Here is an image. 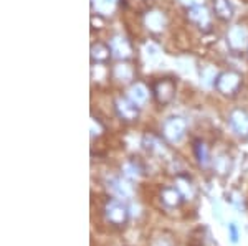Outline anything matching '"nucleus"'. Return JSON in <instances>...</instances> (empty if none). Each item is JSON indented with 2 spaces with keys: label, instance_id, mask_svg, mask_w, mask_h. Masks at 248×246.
<instances>
[{
  "label": "nucleus",
  "instance_id": "9b49d317",
  "mask_svg": "<svg viewBox=\"0 0 248 246\" xmlns=\"http://www.w3.org/2000/svg\"><path fill=\"white\" fill-rule=\"evenodd\" d=\"M167 25V18L164 15V12L161 10H151L144 15V27L153 33H159L166 29Z\"/></svg>",
  "mask_w": 248,
  "mask_h": 246
},
{
  "label": "nucleus",
  "instance_id": "393cba45",
  "mask_svg": "<svg viewBox=\"0 0 248 246\" xmlns=\"http://www.w3.org/2000/svg\"><path fill=\"white\" fill-rule=\"evenodd\" d=\"M229 232H230V240L233 241V243H237L238 240V232H237V227H235L233 223L229 225Z\"/></svg>",
  "mask_w": 248,
  "mask_h": 246
},
{
  "label": "nucleus",
  "instance_id": "423d86ee",
  "mask_svg": "<svg viewBox=\"0 0 248 246\" xmlns=\"http://www.w3.org/2000/svg\"><path fill=\"white\" fill-rule=\"evenodd\" d=\"M114 109L119 119H123L124 122H134L138 121L139 116V106L134 104L129 98H118L114 101Z\"/></svg>",
  "mask_w": 248,
  "mask_h": 246
},
{
  "label": "nucleus",
  "instance_id": "4468645a",
  "mask_svg": "<svg viewBox=\"0 0 248 246\" xmlns=\"http://www.w3.org/2000/svg\"><path fill=\"white\" fill-rule=\"evenodd\" d=\"M212 7H214L215 17L222 22H230L233 17V7L230 0H212Z\"/></svg>",
  "mask_w": 248,
  "mask_h": 246
},
{
  "label": "nucleus",
  "instance_id": "aec40b11",
  "mask_svg": "<svg viewBox=\"0 0 248 246\" xmlns=\"http://www.w3.org/2000/svg\"><path fill=\"white\" fill-rule=\"evenodd\" d=\"M151 246H175V241L170 233L159 232L157 235H154L153 240H151Z\"/></svg>",
  "mask_w": 248,
  "mask_h": 246
},
{
  "label": "nucleus",
  "instance_id": "4be33fe9",
  "mask_svg": "<svg viewBox=\"0 0 248 246\" xmlns=\"http://www.w3.org/2000/svg\"><path fill=\"white\" fill-rule=\"evenodd\" d=\"M90 124H91V137H93V139L94 137H99L106 130L105 124H103V122L99 121L98 117H91Z\"/></svg>",
  "mask_w": 248,
  "mask_h": 246
},
{
  "label": "nucleus",
  "instance_id": "2eb2a0df",
  "mask_svg": "<svg viewBox=\"0 0 248 246\" xmlns=\"http://www.w3.org/2000/svg\"><path fill=\"white\" fill-rule=\"evenodd\" d=\"M113 78L119 83H131L134 79V68L127 61H119L113 68Z\"/></svg>",
  "mask_w": 248,
  "mask_h": 246
},
{
  "label": "nucleus",
  "instance_id": "9d476101",
  "mask_svg": "<svg viewBox=\"0 0 248 246\" xmlns=\"http://www.w3.org/2000/svg\"><path fill=\"white\" fill-rule=\"evenodd\" d=\"M159 198H161L162 207H166L169 210L179 208L182 205V202L186 200L182 193L179 192L177 187H164L161 190V195H159Z\"/></svg>",
  "mask_w": 248,
  "mask_h": 246
},
{
  "label": "nucleus",
  "instance_id": "7ed1b4c3",
  "mask_svg": "<svg viewBox=\"0 0 248 246\" xmlns=\"http://www.w3.org/2000/svg\"><path fill=\"white\" fill-rule=\"evenodd\" d=\"M177 93V83L172 78H161L153 85V96L161 106H167L174 101Z\"/></svg>",
  "mask_w": 248,
  "mask_h": 246
},
{
  "label": "nucleus",
  "instance_id": "b1692460",
  "mask_svg": "<svg viewBox=\"0 0 248 246\" xmlns=\"http://www.w3.org/2000/svg\"><path fill=\"white\" fill-rule=\"evenodd\" d=\"M179 2H181L182 5H186L187 9H190V7H197V5H203V0H179Z\"/></svg>",
  "mask_w": 248,
  "mask_h": 246
},
{
  "label": "nucleus",
  "instance_id": "412c9836",
  "mask_svg": "<svg viewBox=\"0 0 248 246\" xmlns=\"http://www.w3.org/2000/svg\"><path fill=\"white\" fill-rule=\"evenodd\" d=\"M218 73L215 71V68L212 65H205L202 66L201 70V78L203 79V83H215V79H217Z\"/></svg>",
  "mask_w": 248,
  "mask_h": 246
},
{
  "label": "nucleus",
  "instance_id": "dca6fc26",
  "mask_svg": "<svg viewBox=\"0 0 248 246\" xmlns=\"http://www.w3.org/2000/svg\"><path fill=\"white\" fill-rule=\"evenodd\" d=\"M119 0H91V7H93L94 15H111L114 9L118 7Z\"/></svg>",
  "mask_w": 248,
  "mask_h": 246
},
{
  "label": "nucleus",
  "instance_id": "f257e3e1",
  "mask_svg": "<svg viewBox=\"0 0 248 246\" xmlns=\"http://www.w3.org/2000/svg\"><path fill=\"white\" fill-rule=\"evenodd\" d=\"M103 215H105V220L108 223L114 228L126 227L127 220H129V212L119 198H109L106 202L105 208H103Z\"/></svg>",
  "mask_w": 248,
  "mask_h": 246
},
{
  "label": "nucleus",
  "instance_id": "f3484780",
  "mask_svg": "<svg viewBox=\"0 0 248 246\" xmlns=\"http://www.w3.org/2000/svg\"><path fill=\"white\" fill-rule=\"evenodd\" d=\"M232 167H233V160H232V157L227 156V154H222V156H218L214 160V169L218 175H229Z\"/></svg>",
  "mask_w": 248,
  "mask_h": 246
},
{
  "label": "nucleus",
  "instance_id": "39448f33",
  "mask_svg": "<svg viewBox=\"0 0 248 246\" xmlns=\"http://www.w3.org/2000/svg\"><path fill=\"white\" fill-rule=\"evenodd\" d=\"M227 45L233 53H240V51L248 50V30L245 25H233L227 31Z\"/></svg>",
  "mask_w": 248,
  "mask_h": 246
},
{
  "label": "nucleus",
  "instance_id": "1a4fd4ad",
  "mask_svg": "<svg viewBox=\"0 0 248 246\" xmlns=\"http://www.w3.org/2000/svg\"><path fill=\"white\" fill-rule=\"evenodd\" d=\"M109 46H111V51H113V57L119 61H126L133 57V46H131L129 40L118 35L114 37L113 40L109 42Z\"/></svg>",
  "mask_w": 248,
  "mask_h": 246
},
{
  "label": "nucleus",
  "instance_id": "20e7f679",
  "mask_svg": "<svg viewBox=\"0 0 248 246\" xmlns=\"http://www.w3.org/2000/svg\"><path fill=\"white\" fill-rule=\"evenodd\" d=\"M187 122L181 116H172L162 124V137L170 144H175L186 136Z\"/></svg>",
  "mask_w": 248,
  "mask_h": 246
},
{
  "label": "nucleus",
  "instance_id": "6e6552de",
  "mask_svg": "<svg viewBox=\"0 0 248 246\" xmlns=\"http://www.w3.org/2000/svg\"><path fill=\"white\" fill-rule=\"evenodd\" d=\"M187 18L190 23H194L195 27H199L203 31H209L212 25V17L207 10L205 5H197V7H190L187 9Z\"/></svg>",
  "mask_w": 248,
  "mask_h": 246
},
{
  "label": "nucleus",
  "instance_id": "f8f14e48",
  "mask_svg": "<svg viewBox=\"0 0 248 246\" xmlns=\"http://www.w3.org/2000/svg\"><path fill=\"white\" fill-rule=\"evenodd\" d=\"M113 57V51H111L109 43L96 42L91 45V63L93 65H105V63Z\"/></svg>",
  "mask_w": 248,
  "mask_h": 246
},
{
  "label": "nucleus",
  "instance_id": "a211bd4d",
  "mask_svg": "<svg viewBox=\"0 0 248 246\" xmlns=\"http://www.w3.org/2000/svg\"><path fill=\"white\" fill-rule=\"evenodd\" d=\"M194 152H195V157H197V160L201 165H207L210 162L209 149H207V145L203 141H195L194 142Z\"/></svg>",
  "mask_w": 248,
  "mask_h": 246
},
{
  "label": "nucleus",
  "instance_id": "6ab92c4d",
  "mask_svg": "<svg viewBox=\"0 0 248 246\" xmlns=\"http://www.w3.org/2000/svg\"><path fill=\"white\" fill-rule=\"evenodd\" d=\"M175 187L179 188V192L182 193L184 198L194 195V187H192V180L187 175H184V174H179V175H177V185H175Z\"/></svg>",
  "mask_w": 248,
  "mask_h": 246
},
{
  "label": "nucleus",
  "instance_id": "0eeeda50",
  "mask_svg": "<svg viewBox=\"0 0 248 246\" xmlns=\"http://www.w3.org/2000/svg\"><path fill=\"white\" fill-rule=\"evenodd\" d=\"M230 129L240 139H248V113L243 109H233L229 116Z\"/></svg>",
  "mask_w": 248,
  "mask_h": 246
},
{
  "label": "nucleus",
  "instance_id": "5701e85b",
  "mask_svg": "<svg viewBox=\"0 0 248 246\" xmlns=\"http://www.w3.org/2000/svg\"><path fill=\"white\" fill-rule=\"evenodd\" d=\"M144 53H146V57L149 58V59H157L159 58L157 45H154V43H147L146 48H144Z\"/></svg>",
  "mask_w": 248,
  "mask_h": 246
},
{
  "label": "nucleus",
  "instance_id": "ddd939ff",
  "mask_svg": "<svg viewBox=\"0 0 248 246\" xmlns=\"http://www.w3.org/2000/svg\"><path fill=\"white\" fill-rule=\"evenodd\" d=\"M151 96V91L147 88L144 83H133V86L129 88V94H127V98L131 99V101L134 102V104H138L139 108L144 106L147 102V99Z\"/></svg>",
  "mask_w": 248,
  "mask_h": 246
},
{
  "label": "nucleus",
  "instance_id": "f03ea898",
  "mask_svg": "<svg viewBox=\"0 0 248 246\" xmlns=\"http://www.w3.org/2000/svg\"><path fill=\"white\" fill-rule=\"evenodd\" d=\"M242 74L235 70L222 71V73H218L214 86L223 96H235L240 91V88H242Z\"/></svg>",
  "mask_w": 248,
  "mask_h": 246
}]
</instances>
